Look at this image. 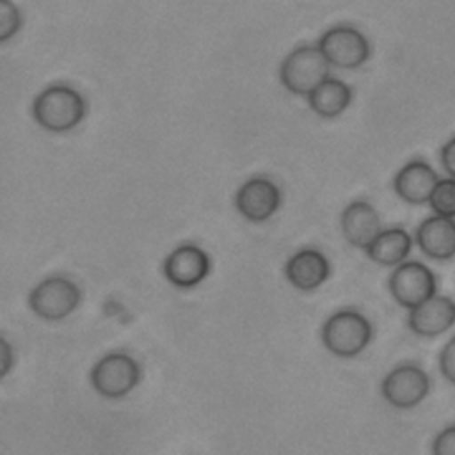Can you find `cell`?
Listing matches in <instances>:
<instances>
[{"label":"cell","mask_w":455,"mask_h":455,"mask_svg":"<svg viewBox=\"0 0 455 455\" xmlns=\"http://www.w3.org/2000/svg\"><path fill=\"white\" fill-rule=\"evenodd\" d=\"M319 49L331 66L345 70L359 68L371 54L369 40L353 26H336L323 33Z\"/></svg>","instance_id":"6"},{"label":"cell","mask_w":455,"mask_h":455,"mask_svg":"<svg viewBox=\"0 0 455 455\" xmlns=\"http://www.w3.org/2000/svg\"><path fill=\"white\" fill-rule=\"evenodd\" d=\"M82 291L68 277L52 276L36 284L28 295L30 309L42 319L63 320L77 309Z\"/></svg>","instance_id":"5"},{"label":"cell","mask_w":455,"mask_h":455,"mask_svg":"<svg viewBox=\"0 0 455 455\" xmlns=\"http://www.w3.org/2000/svg\"><path fill=\"white\" fill-rule=\"evenodd\" d=\"M289 283L299 291H310L319 288L331 275V263L316 249H302L284 267Z\"/></svg>","instance_id":"13"},{"label":"cell","mask_w":455,"mask_h":455,"mask_svg":"<svg viewBox=\"0 0 455 455\" xmlns=\"http://www.w3.org/2000/svg\"><path fill=\"white\" fill-rule=\"evenodd\" d=\"M440 181L437 172L426 161L416 160L405 164L395 178L397 196L411 205L428 203L435 185Z\"/></svg>","instance_id":"14"},{"label":"cell","mask_w":455,"mask_h":455,"mask_svg":"<svg viewBox=\"0 0 455 455\" xmlns=\"http://www.w3.org/2000/svg\"><path fill=\"white\" fill-rule=\"evenodd\" d=\"M430 388V377L421 367L403 364L386 376L381 383V395L395 409L410 410L426 400Z\"/></svg>","instance_id":"8"},{"label":"cell","mask_w":455,"mask_h":455,"mask_svg":"<svg viewBox=\"0 0 455 455\" xmlns=\"http://www.w3.org/2000/svg\"><path fill=\"white\" fill-rule=\"evenodd\" d=\"M435 455H455V426L447 427L438 434L433 443Z\"/></svg>","instance_id":"21"},{"label":"cell","mask_w":455,"mask_h":455,"mask_svg":"<svg viewBox=\"0 0 455 455\" xmlns=\"http://www.w3.org/2000/svg\"><path fill=\"white\" fill-rule=\"evenodd\" d=\"M373 339V327L366 316L355 310L336 312L322 329V341L331 355L350 359L366 350Z\"/></svg>","instance_id":"2"},{"label":"cell","mask_w":455,"mask_h":455,"mask_svg":"<svg viewBox=\"0 0 455 455\" xmlns=\"http://www.w3.org/2000/svg\"><path fill=\"white\" fill-rule=\"evenodd\" d=\"M281 82L296 96H309L324 80L331 77V63L319 46L296 47L281 64Z\"/></svg>","instance_id":"3"},{"label":"cell","mask_w":455,"mask_h":455,"mask_svg":"<svg viewBox=\"0 0 455 455\" xmlns=\"http://www.w3.org/2000/svg\"><path fill=\"white\" fill-rule=\"evenodd\" d=\"M0 352H2V371H0V374H2V377H6L9 370L13 366V353H12L11 345L4 339H2Z\"/></svg>","instance_id":"23"},{"label":"cell","mask_w":455,"mask_h":455,"mask_svg":"<svg viewBox=\"0 0 455 455\" xmlns=\"http://www.w3.org/2000/svg\"><path fill=\"white\" fill-rule=\"evenodd\" d=\"M340 224L346 241L363 251H366L383 231L380 215L376 208L366 201L348 204L341 213Z\"/></svg>","instance_id":"12"},{"label":"cell","mask_w":455,"mask_h":455,"mask_svg":"<svg viewBox=\"0 0 455 455\" xmlns=\"http://www.w3.org/2000/svg\"><path fill=\"white\" fill-rule=\"evenodd\" d=\"M388 288L398 305L411 310L437 293V279L424 263L405 260L391 275Z\"/></svg>","instance_id":"7"},{"label":"cell","mask_w":455,"mask_h":455,"mask_svg":"<svg viewBox=\"0 0 455 455\" xmlns=\"http://www.w3.org/2000/svg\"><path fill=\"white\" fill-rule=\"evenodd\" d=\"M32 111L40 127L50 132H66L82 123L85 101L70 85L54 84L36 97Z\"/></svg>","instance_id":"1"},{"label":"cell","mask_w":455,"mask_h":455,"mask_svg":"<svg viewBox=\"0 0 455 455\" xmlns=\"http://www.w3.org/2000/svg\"><path fill=\"white\" fill-rule=\"evenodd\" d=\"M210 270V256L192 243L178 246L164 262V275L177 288H194L205 281Z\"/></svg>","instance_id":"10"},{"label":"cell","mask_w":455,"mask_h":455,"mask_svg":"<svg viewBox=\"0 0 455 455\" xmlns=\"http://www.w3.org/2000/svg\"><path fill=\"white\" fill-rule=\"evenodd\" d=\"M440 370L450 383L455 384V336L448 341L441 352Z\"/></svg>","instance_id":"20"},{"label":"cell","mask_w":455,"mask_h":455,"mask_svg":"<svg viewBox=\"0 0 455 455\" xmlns=\"http://www.w3.org/2000/svg\"><path fill=\"white\" fill-rule=\"evenodd\" d=\"M21 28V14L12 0H0V42L16 36Z\"/></svg>","instance_id":"19"},{"label":"cell","mask_w":455,"mask_h":455,"mask_svg":"<svg viewBox=\"0 0 455 455\" xmlns=\"http://www.w3.org/2000/svg\"><path fill=\"white\" fill-rule=\"evenodd\" d=\"M412 239L403 228L383 229L366 249L370 259L380 267H398L411 252Z\"/></svg>","instance_id":"16"},{"label":"cell","mask_w":455,"mask_h":455,"mask_svg":"<svg viewBox=\"0 0 455 455\" xmlns=\"http://www.w3.org/2000/svg\"><path fill=\"white\" fill-rule=\"evenodd\" d=\"M281 203V189L265 177L251 178L235 196L236 210L251 222H265L274 217Z\"/></svg>","instance_id":"9"},{"label":"cell","mask_w":455,"mask_h":455,"mask_svg":"<svg viewBox=\"0 0 455 455\" xmlns=\"http://www.w3.org/2000/svg\"><path fill=\"white\" fill-rule=\"evenodd\" d=\"M309 106L322 118H336L352 104L353 92L347 83L329 77L307 96Z\"/></svg>","instance_id":"17"},{"label":"cell","mask_w":455,"mask_h":455,"mask_svg":"<svg viewBox=\"0 0 455 455\" xmlns=\"http://www.w3.org/2000/svg\"><path fill=\"white\" fill-rule=\"evenodd\" d=\"M90 380L100 395L121 398L139 386L141 369L132 355L110 353L94 364L90 373Z\"/></svg>","instance_id":"4"},{"label":"cell","mask_w":455,"mask_h":455,"mask_svg":"<svg viewBox=\"0 0 455 455\" xmlns=\"http://www.w3.org/2000/svg\"><path fill=\"white\" fill-rule=\"evenodd\" d=\"M428 204L435 215L455 218V178L440 180L431 194Z\"/></svg>","instance_id":"18"},{"label":"cell","mask_w":455,"mask_h":455,"mask_svg":"<svg viewBox=\"0 0 455 455\" xmlns=\"http://www.w3.org/2000/svg\"><path fill=\"white\" fill-rule=\"evenodd\" d=\"M441 163L450 177L455 178V137L441 149Z\"/></svg>","instance_id":"22"},{"label":"cell","mask_w":455,"mask_h":455,"mask_svg":"<svg viewBox=\"0 0 455 455\" xmlns=\"http://www.w3.org/2000/svg\"><path fill=\"white\" fill-rule=\"evenodd\" d=\"M455 324V302L448 296L435 295L410 310L409 326L423 338H435Z\"/></svg>","instance_id":"11"},{"label":"cell","mask_w":455,"mask_h":455,"mask_svg":"<svg viewBox=\"0 0 455 455\" xmlns=\"http://www.w3.org/2000/svg\"><path fill=\"white\" fill-rule=\"evenodd\" d=\"M417 243L428 258L435 260H448L455 256V220L454 218H427L417 229Z\"/></svg>","instance_id":"15"}]
</instances>
